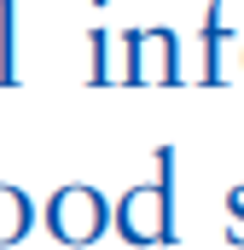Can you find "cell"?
<instances>
[{"label":"cell","mask_w":244,"mask_h":250,"mask_svg":"<svg viewBox=\"0 0 244 250\" xmlns=\"http://www.w3.org/2000/svg\"><path fill=\"white\" fill-rule=\"evenodd\" d=\"M53 233L70 239V245L93 239V233H99V198H93V192H59V198H53Z\"/></svg>","instance_id":"1"},{"label":"cell","mask_w":244,"mask_h":250,"mask_svg":"<svg viewBox=\"0 0 244 250\" xmlns=\"http://www.w3.org/2000/svg\"><path fill=\"white\" fill-rule=\"evenodd\" d=\"M23 227H29V204H23L12 187H0V245H12Z\"/></svg>","instance_id":"2"}]
</instances>
